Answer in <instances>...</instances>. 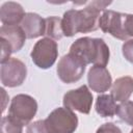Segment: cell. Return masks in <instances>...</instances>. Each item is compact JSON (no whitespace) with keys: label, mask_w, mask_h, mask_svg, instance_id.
<instances>
[{"label":"cell","mask_w":133,"mask_h":133,"mask_svg":"<svg viewBox=\"0 0 133 133\" xmlns=\"http://www.w3.org/2000/svg\"><path fill=\"white\" fill-rule=\"evenodd\" d=\"M36 111L37 103L35 99L29 95L19 94L15 96L10 102L8 115L22 126H25L35 116Z\"/></svg>","instance_id":"277c9868"},{"label":"cell","mask_w":133,"mask_h":133,"mask_svg":"<svg viewBox=\"0 0 133 133\" xmlns=\"http://www.w3.org/2000/svg\"><path fill=\"white\" fill-rule=\"evenodd\" d=\"M111 2L92 1L83 9H70L63 14L61 27L63 36H74L77 33H87L99 28L101 11Z\"/></svg>","instance_id":"6da1fadb"},{"label":"cell","mask_w":133,"mask_h":133,"mask_svg":"<svg viewBox=\"0 0 133 133\" xmlns=\"http://www.w3.org/2000/svg\"><path fill=\"white\" fill-rule=\"evenodd\" d=\"M70 53L82 59L85 64L92 63L94 65L105 68L109 61V48L104 39L96 37L83 36L76 39L70 48Z\"/></svg>","instance_id":"7a4b0ae2"},{"label":"cell","mask_w":133,"mask_h":133,"mask_svg":"<svg viewBox=\"0 0 133 133\" xmlns=\"http://www.w3.org/2000/svg\"><path fill=\"white\" fill-rule=\"evenodd\" d=\"M1 133H23V126L12 119L9 115L1 119Z\"/></svg>","instance_id":"ac0fdd59"},{"label":"cell","mask_w":133,"mask_h":133,"mask_svg":"<svg viewBox=\"0 0 133 133\" xmlns=\"http://www.w3.org/2000/svg\"><path fill=\"white\" fill-rule=\"evenodd\" d=\"M85 62L72 53L63 55L57 64V75L64 83H75L79 81L85 72Z\"/></svg>","instance_id":"8992f818"},{"label":"cell","mask_w":133,"mask_h":133,"mask_svg":"<svg viewBox=\"0 0 133 133\" xmlns=\"http://www.w3.org/2000/svg\"><path fill=\"white\" fill-rule=\"evenodd\" d=\"M92 95L86 85H81L76 89L69 90L63 96V106L71 110H76L83 114H88L92 105Z\"/></svg>","instance_id":"ba28073f"},{"label":"cell","mask_w":133,"mask_h":133,"mask_svg":"<svg viewBox=\"0 0 133 133\" xmlns=\"http://www.w3.org/2000/svg\"><path fill=\"white\" fill-rule=\"evenodd\" d=\"M0 37L4 38L11 47L12 53L22 49L27 38L21 26H6L2 25L0 28Z\"/></svg>","instance_id":"4fadbf2b"},{"label":"cell","mask_w":133,"mask_h":133,"mask_svg":"<svg viewBox=\"0 0 133 133\" xmlns=\"http://www.w3.org/2000/svg\"><path fill=\"white\" fill-rule=\"evenodd\" d=\"M47 37H50L54 41H59L63 37L61 19L58 17H48L46 19V33Z\"/></svg>","instance_id":"2e32d148"},{"label":"cell","mask_w":133,"mask_h":133,"mask_svg":"<svg viewBox=\"0 0 133 133\" xmlns=\"http://www.w3.org/2000/svg\"><path fill=\"white\" fill-rule=\"evenodd\" d=\"M116 114L123 122L133 127V102L132 101H126L117 105Z\"/></svg>","instance_id":"e0dca14e"},{"label":"cell","mask_w":133,"mask_h":133,"mask_svg":"<svg viewBox=\"0 0 133 133\" xmlns=\"http://www.w3.org/2000/svg\"><path fill=\"white\" fill-rule=\"evenodd\" d=\"M124 29L128 37H133V15L125 14L124 19Z\"/></svg>","instance_id":"7402d4cb"},{"label":"cell","mask_w":133,"mask_h":133,"mask_svg":"<svg viewBox=\"0 0 133 133\" xmlns=\"http://www.w3.org/2000/svg\"><path fill=\"white\" fill-rule=\"evenodd\" d=\"M125 14L114 10H104L99 20V28L105 33L111 34L121 41H128V36L124 29Z\"/></svg>","instance_id":"9c48e42d"},{"label":"cell","mask_w":133,"mask_h":133,"mask_svg":"<svg viewBox=\"0 0 133 133\" xmlns=\"http://www.w3.org/2000/svg\"><path fill=\"white\" fill-rule=\"evenodd\" d=\"M130 133H133V129H132V130H131V131H130Z\"/></svg>","instance_id":"603a6c76"},{"label":"cell","mask_w":133,"mask_h":133,"mask_svg":"<svg viewBox=\"0 0 133 133\" xmlns=\"http://www.w3.org/2000/svg\"><path fill=\"white\" fill-rule=\"evenodd\" d=\"M25 16L26 14L23 6L18 2H5L0 8L1 23L6 26H18V24L22 23Z\"/></svg>","instance_id":"8fae6325"},{"label":"cell","mask_w":133,"mask_h":133,"mask_svg":"<svg viewBox=\"0 0 133 133\" xmlns=\"http://www.w3.org/2000/svg\"><path fill=\"white\" fill-rule=\"evenodd\" d=\"M87 82L91 90L96 92H104L111 87L112 78L106 68L94 65L88 71Z\"/></svg>","instance_id":"30bf717a"},{"label":"cell","mask_w":133,"mask_h":133,"mask_svg":"<svg viewBox=\"0 0 133 133\" xmlns=\"http://www.w3.org/2000/svg\"><path fill=\"white\" fill-rule=\"evenodd\" d=\"M116 103L111 95H100L96 101V111L103 117H111L116 114Z\"/></svg>","instance_id":"9a60e30c"},{"label":"cell","mask_w":133,"mask_h":133,"mask_svg":"<svg viewBox=\"0 0 133 133\" xmlns=\"http://www.w3.org/2000/svg\"><path fill=\"white\" fill-rule=\"evenodd\" d=\"M122 52L124 57L131 63H133V39H128L124 43L122 47Z\"/></svg>","instance_id":"d6986e66"},{"label":"cell","mask_w":133,"mask_h":133,"mask_svg":"<svg viewBox=\"0 0 133 133\" xmlns=\"http://www.w3.org/2000/svg\"><path fill=\"white\" fill-rule=\"evenodd\" d=\"M20 26L27 38H36L46 33V19L34 12H27Z\"/></svg>","instance_id":"7c38bea8"},{"label":"cell","mask_w":133,"mask_h":133,"mask_svg":"<svg viewBox=\"0 0 133 133\" xmlns=\"http://www.w3.org/2000/svg\"><path fill=\"white\" fill-rule=\"evenodd\" d=\"M45 125L49 133H74L78 127V117L73 110L58 107L50 112Z\"/></svg>","instance_id":"3957f363"},{"label":"cell","mask_w":133,"mask_h":133,"mask_svg":"<svg viewBox=\"0 0 133 133\" xmlns=\"http://www.w3.org/2000/svg\"><path fill=\"white\" fill-rule=\"evenodd\" d=\"M27 76V68L23 61L18 58L10 57L1 63L0 78L3 86L16 87L22 85Z\"/></svg>","instance_id":"52a82bcc"},{"label":"cell","mask_w":133,"mask_h":133,"mask_svg":"<svg viewBox=\"0 0 133 133\" xmlns=\"http://www.w3.org/2000/svg\"><path fill=\"white\" fill-rule=\"evenodd\" d=\"M0 42H1V63H2L10 58L9 56L12 53V49L4 38L0 37Z\"/></svg>","instance_id":"ffe728a7"},{"label":"cell","mask_w":133,"mask_h":133,"mask_svg":"<svg viewBox=\"0 0 133 133\" xmlns=\"http://www.w3.org/2000/svg\"><path fill=\"white\" fill-rule=\"evenodd\" d=\"M30 56L37 68L49 69L54 64L58 56L57 43L50 37H44L35 43Z\"/></svg>","instance_id":"5b68a950"},{"label":"cell","mask_w":133,"mask_h":133,"mask_svg":"<svg viewBox=\"0 0 133 133\" xmlns=\"http://www.w3.org/2000/svg\"><path fill=\"white\" fill-rule=\"evenodd\" d=\"M133 94V77L124 76L117 78L111 85V96L115 102H126Z\"/></svg>","instance_id":"5bb4252c"},{"label":"cell","mask_w":133,"mask_h":133,"mask_svg":"<svg viewBox=\"0 0 133 133\" xmlns=\"http://www.w3.org/2000/svg\"><path fill=\"white\" fill-rule=\"evenodd\" d=\"M96 133H122V131L113 123H105L98 128Z\"/></svg>","instance_id":"44dd1931"}]
</instances>
